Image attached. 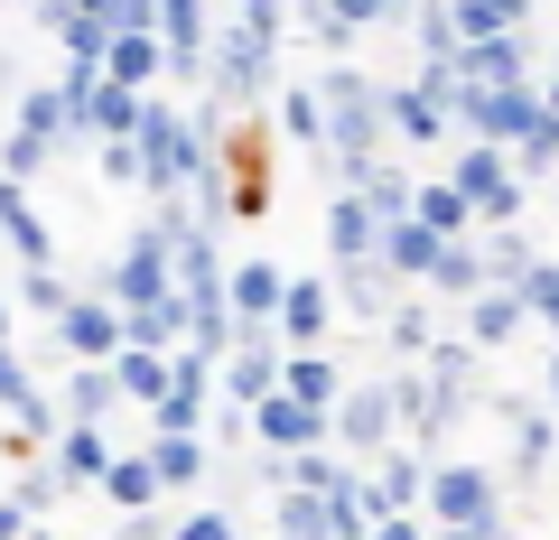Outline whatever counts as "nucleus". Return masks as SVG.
Here are the masks:
<instances>
[{
    "label": "nucleus",
    "instance_id": "obj_19",
    "mask_svg": "<svg viewBox=\"0 0 559 540\" xmlns=\"http://www.w3.org/2000/svg\"><path fill=\"white\" fill-rule=\"evenodd\" d=\"M28 521H38V513H28L20 494H0V540H28Z\"/></svg>",
    "mask_w": 559,
    "mask_h": 540
},
{
    "label": "nucleus",
    "instance_id": "obj_22",
    "mask_svg": "<svg viewBox=\"0 0 559 540\" xmlns=\"http://www.w3.org/2000/svg\"><path fill=\"white\" fill-rule=\"evenodd\" d=\"M550 382H559V373H550Z\"/></svg>",
    "mask_w": 559,
    "mask_h": 540
},
{
    "label": "nucleus",
    "instance_id": "obj_9",
    "mask_svg": "<svg viewBox=\"0 0 559 540\" xmlns=\"http://www.w3.org/2000/svg\"><path fill=\"white\" fill-rule=\"evenodd\" d=\"M150 466H159L168 494H187V484L205 476V439H197V429H159V439H150Z\"/></svg>",
    "mask_w": 559,
    "mask_h": 540
},
{
    "label": "nucleus",
    "instance_id": "obj_3",
    "mask_svg": "<svg viewBox=\"0 0 559 540\" xmlns=\"http://www.w3.org/2000/svg\"><path fill=\"white\" fill-rule=\"evenodd\" d=\"M57 345H66L75 363H112L121 345H131V317H121L112 289H94V299H75V308L57 317Z\"/></svg>",
    "mask_w": 559,
    "mask_h": 540
},
{
    "label": "nucleus",
    "instance_id": "obj_2",
    "mask_svg": "<svg viewBox=\"0 0 559 540\" xmlns=\"http://www.w3.org/2000/svg\"><path fill=\"white\" fill-rule=\"evenodd\" d=\"M326 429H336V410H318V400H299V392H261V400H252V439L280 447V457L326 447Z\"/></svg>",
    "mask_w": 559,
    "mask_h": 540
},
{
    "label": "nucleus",
    "instance_id": "obj_21",
    "mask_svg": "<svg viewBox=\"0 0 559 540\" xmlns=\"http://www.w3.org/2000/svg\"><path fill=\"white\" fill-rule=\"evenodd\" d=\"M28 540H66V531H47V521H28Z\"/></svg>",
    "mask_w": 559,
    "mask_h": 540
},
{
    "label": "nucleus",
    "instance_id": "obj_17",
    "mask_svg": "<svg viewBox=\"0 0 559 540\" xmlns=\"http://www.w3.org/2000/svg\"><path fill=\"white\" fill-rule=\"evenodd\" d=\"M178 540H242L234 513H178Z\"/></svg>",
    "mask_w": 559,
    "mask_h": 540
},
{
    "label": "nucleus",
    "instance_id": "obj_10",
    "mask_svg": "<svg viewBox=\"0 0 559 540\" xmlns=\"http://www.w3.org/2000/svg\"><path fill=\"white\" fill-rule=\"evenodd\" d=\"M66 420H112V400H121V382H112V363H75L66 373Z\"/></svg>",
    "mask_w": 559,
    "mask_h": 540
},
{
    "label": "nucleus",
    "instance_id": "obj_8",
    "mask_svg": "<svg viewBox=\"0 0 559 540\" xmlns=\"http://www.w3.org/2000/svg\"><path fill=\"white\" fill-rule=\"evenodd\" d=\"M57 466L75 484H103V466H112V439H103V420H66L57 429Z\"/></svg>",
    "mask_w": 559,
    "mask_h": 540
},
{
    "label": "nucleus",
    "instance_id": "obj_20",
    "mask_svg": "<svg viewBox=\"0 0 559 540\" xmlns=\"http://www.w3.org/2000/svg\"><path fill=\"white\" fill-rule=\"evenodd\" d=\"M10 336H20V299H0V345H10Z\"/></svg>",
    "mask_w": 559,
    "mask_h": 540
},
{
    "label": "nucleus",
    "instance_id": "obj_12",
    "mask_svg": "<svg viewBox=\"0 0 559 540\" xmlns=\"http://www.w3.org/2000/svg\"><path fill=\"white\" fill-rule=\"evenodd\" d=\"M326 308H336V299H326V280H289V299H280V336H289V345H318L326 336Z\"/></svg>",
    "mask_w": 559,
    "mask_h": 540
},
{
    "label": "nucleus",
    "instance_id": "obj_1",
    "mask_svg": "<svg viewBox=\"0 0 559 540\" xmlns=\"http://www.w3.org/2000/svg\"><path fill=\"white\" fill-rule=\"evenodd\" d=\"M168 252H178V224H150V233L131 242V252L103 271V289H112L121 308H150V299H168L178 289V271H168Z\"/></svg>",
    "mask_w": 559,
    "mask_h": 540
},
{
    "label": "nucleus",
    "instance_id": "obj_18",
    "mask_svg": "<svg viewBox=\"0 0 559 540\" xmlns=\"http://www.w3.org/2000/svg\"><path fill=\"white\" fill-rule=\"evenodd\" d=\"M364 242H373V224H364V205H336V252H345V261H355V252H364Z\"/></svg>",
    "mask_w": 559,
    "mask_h": 540
},
{
    "label": "nucleus",
    "instance_id": "obj_6",
    "mask_svg": "<svg viewBox=\"0 0 559 540\" xmlns=\"http://www.w3.org/2000/svg\"><path fill=\"white\" fill-rule=\"evenodd\" d=\"M94 494L112 503V513H159V494H168V484H159V466H150V447H140V457H112V466H103V484H94Z\"/></svg>",
    "mask_w": 559,
    "mask_h": 540
},
{
    "label": "nucleus",
    "instance_id": "obj_16",
    "mask_svg": "<svg viewBox=\"0 0 559 540\" xmlns=\"http://www.w3.org/2000/svg\"><path fill=\"white\" fill-rule=\"evenodd\" d=\"M280 392H299V400H318V410H336V363H326L318 345H299V355L280 363Z\"/></svg>",
    "mask_w": 559,
    "mask_h": 540
},
{
    "label": "nucleus",
    "instance_id": "obj_4",
    "mask_svg": "<svg viewBox=\"0 0 559 540\" xmlns=\"http://www.w3.org/2000/svg\"><path fill=\"white\" fill-rule=\"evenodd\" d=\"M429 503H439L448 531H495V494H485L476 466H439V476H429Z\"/></svg>",
    "mask_w": 559,
    "mask_h": 540
},
{
    "label": "nucleus",
    "instance_id": "obj_15",
    "mask_svg": "<svg viewBox=\"0 0 559 540\" xmlns=\"http://www.w3.org/2000/svg\"><path fill=\"white\" fill-rule=\"evenodd\" d=\"M392 410H401V392H355V400H336V429H345L355 447H382Z\"/></svg>",
    "mask_w": 559,
    "mask_h": 540
},
{
    "label": "nucleus",
    "instance_id": "obj_7",
    "mask_svg": "<svg viewBox=\"0 0 559 540\" xmlns=\"http://www.w3.org/2000/svg\"><path fill=\"white\" fill-rule=\"evenodd\" d=\"M280 299H289V280H280L271 261H242V271H234V317H242V336H252V326H280Z\"/></svg>",
    "mask_w": 559,
    "mask_h": 540
},
{
    "label": "nucleus",
    "instance_id": "obj_5",
    "mask_svg": "<svg viewBox=\"0 0 559 540\" xmlns=\"http://www.w3.org/2000/svg\"><path fill=\"white\" fill-rule=\"evenodd\" d=\"M224 392H234L242 410H252L261 392H280V355H271V326H252V336H242L234 355H224Z\"/></svg>",
    "mask_w": 559,
    "mask_h": 540
},
{
    "label": "nucleus",
    "instance_id": "obj_13",
    "mask_svg": "<svg viewBox=\"0 0 559 540\" xmlns=\"http://www.w3.org/2000/svg\"><path fill=\"white\" fill-rule=\"evenodd\" d=\"M75 299H84V289L66 280L57 261H28V280H20V308H28V317H47V326H57L66 308H75Z\"/></svg>",
    "mask_w": 559,
    "mask_h": 540
},
{
    "label": "nucleus",
    "instance_id": "obj_14",
    "mask_svg": "<svg viewBox=\"0 0 559 540\" xmlns=\"http://www.w3.org/2000/svg\"><path fill=\"white\" fill-rule=\"evenodd\" d=\"M10 494H20L28 513L47 521V513L66 503V494H75V476H66V466H57V447H47V457H28V466H20V484H10Z\"/></svg>",
    "mask_w": 559,
    "mask_h": 540
},
{
    "label": "nucleus",
    "instance_id": "obj_11",
    "mask_svg": "<svg viewBox=\"0 0 559 540\" xmlns=\"http://www.w3.org/2000/svg\"><path fill=\"white\" fill-rule=\"evenodd\" d=\"M0 242L20 261H57V242H47V224H38V205L20 196V187H0Z\"/></svg>",
    "mask_w": 559,
    "mask_h": 540
}]
</instances>
